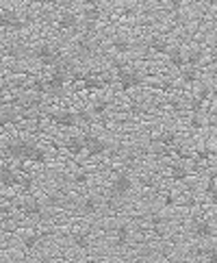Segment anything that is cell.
Here are the masks:
<instances>
[{"instance_id": "cell-6", "label": "cell", "mask_w": 217, "mask_h": 263, "mask_svg": "<svg viewBox=\"0 0 217 263\" xmlns=\"http://www.w3.org/2000/svg\"><path fill=\"white\" fill-rule=\"evenodd\" d=\"M117 78H120V85L122 89H135V87H139L143 83V78L139 72H135V70H122V72H117Z\"/></svg>"}, {"instance_id": "cell-23", "label": "cell", "mask_w": 217, "mask_h": 263, "mask_svg": "<svg viewBox=\"0 0 217 263\" xmlns=\"http://www.w3.org/2000/svg\"><path fill=\"white\" fill-rule=\"evenodd\" d=\"M83 85H85V89H102L104 87V80H100V78H96V76H92V74H87V78L83 80Z\"/></svg>"}, {"instance_id": "cell-25", "label": "cell", "mask_w": 217, "mask_h": 263, "mask_svg": "<svg viewBox=\"0 0 217 263\" xmlns=\"http://www.w3.org/2000/svg\"><path fill=\"white\" fill-rule=\"evenodd\" d=\"M100 9H98V7H87V11H85V20L87 22H98V20H100Z\"/></svg>"}, {"instance_id": "cell-30", "label": "cell", "mask_w": 217, "mask_h": 263, "mask_svg": "<svg viewBox=\"0 0 217 263\" xmlns=\"http://www.w3.org/2000/svg\"><path fill=\"white\" fill-rule=\"evenodd\" d=\"M185 176H187V170H185V168H180V166H174V168H171V178L183 180Z\"/></svg>"}, {"instance_id": "cell-4", "label": "cell", "mask_w": 217, "mask_h": 263, "mask_svg": "<svg viewBox=\"0 0 217 263\" xmlns=\"http://www.w3.org/2000/svg\"><path fill=\"white\" fill-rule=\"evenodd\" d=\"M0 26H3V29H9V31H22L24 22H22V17L17 15V11L5 9V11H0Z\"/></svg>"}, {"instance_id": "cell-26", "label": "cell", "mask_w": 217, "mask_h": 263, "mask_svg": "<svg viewBox=\"0 0 217 263\" xmlns=\"http://www.w3.org/2000/svg\"><path fill=\"white\" fill-rule=\"evenodd\" d=\"M22 244H24V248H26V250L37 248V246H39V235H26Z\"/></svg>"}, {"instance_id": "cell-2", "label": "cell", "mask_w": 217, "mask_h": 263, "mask_svg": "<svg viewBox=\"0 0 217 263\" xmlns=\"http://www.w3.org/2000/svg\"><path fill=\"white\" fill-rule=\"evenodd\" d=\"M31 54L35 59H37L39 63H44V66H54V63L59 61V54L54 52L48 44H37V46H33Z\"/></svg>"}, {"instance_id": "cell-3", "label": "cell", "mask_w": 217, "mask_h": 263, "mask_svg": "<svg viewBox=\"0 0 217 263\" xmlns=\"http://www.w3.org/2000/svg\"><path fill=\"white\" fill-rule=\"evenodd\" d=\"M133 189V178L131 174H126V172H120L115 178H113V183H111V194L117 196V198H124L126 194H128Z\"/></svg>"}, {"instance_id": "cell-11", "label": "cell", "mask_w": 217, "mask_h": 263, "mask_svg": "<svg viewBox=\"0 0 217 263\" xmlns=\"http://www.w3.org/2000/svg\"><path fill=\"white\" fill-rule=\"evenodd\" d=\"M167 59H169V63H171L174 68H185V66H187V52H185L183 48H180V46L169 48Z\"/></svg>"}, {"instance_id": "cell-19", "label": "cell", "mask_w": 217, "mask_h": 263, "mask_svg": "<svg viewBox=\"0 0 217 263\" xmlns=\"http://www.w3.org/2000/svg\"><path fill=\"white\" fill-rule=\"evenodd\" d=\"M200 63H202V50L193 48V50L187 52V66H189V68H198Z\"/></svg>"}, {"instance_id": "cell-16", "label": "cell", "mask_w": 217, "mask_h": 263, "mask_svg": "<svg viewBox=\"0 0 217 263\" xmlns=\"http://www.w3.org/2000/svg\"><path fill=\"white\" fill-rule=\"evenodd\" d=\"M15 120H17V111L13 107H5L3 111H0V129L7 126V124H11V122H15Z\"/></svg>"}, {"instance_id": "cell-21", "label": "cell", "mask_w": 217, "mask_h": 263, "mask_svg": "<svg viewBox=\"0 0 217 263\" xmlns=\"http://www.w3.org/2000/svg\"><path fill=\"white\" fill-rule=\"evenodd\" d=\"M159 141H161V146H176V141H178V135L174 133V131H165V133H161V137H159Z\"/></svg>"}, {"instance_id": "cell-13", "label": "cell", "mask_w": 217, "mask_h": 263, "mask_svg": "<svg viewBox=\"0 0 217 263\" xmlns=\"http://www.w3.org/2000/svg\"><path fill=\"white\" fill-rule=\"evenodd\" d=\"M17 183H20V176H17L11 168H0V185L15 187Z\"/></svg>"}, {"instance_id": "cell-10", "label": "cell", "mask_w": 217, "mask_h": 263, "mask_svg": "<svg viewBox=\"0 0 217 263\" xmlns=\"http://www.w3.org/2000/svg\"><path fill=\"white\" fill-rule=\"evenodd\" d=\"M52 122L57 124V126H63V129H74V126L78 124L76 113H72V111H59V113H54L52 115Z\"/></svg>"}, {"instance_id": "cell-43", "label": "cell", "mask_w": 217, "mask_h": 263, "mask_svg": "<svg viewBox=\"0 0 217 263\" xmlns=\"http://www.w3.org/2000/svg\"><path fill=\"white\" fill-rule=\"evenodd\" d=\"M33 3H37V5H46V3H50V0H33Z\"/></svg>"}, {"instance_id": "cell-44", "label": "cell", "mask_w": 217, "mask_h": 263, "mask_svg": "<svg viewBox=\"0 0 217 263\" xmlns=\"http://www.w3.org/2000/svg\"><path fill=\"white\" fill-rule=\"evenodd\" d=\"M5 109V100H3V96H0V111H3Z\"/></svg>"}, {"instance_id": "cell-14", "label": "cell", "mask_w": 217, "mask_h": 263, "mask_svg": "<svg viewBox=\"0 0 217 263\" xmlns=\"http://www.w3.org/2000/svg\"><path fill=\"white\" fill-rule=\"evenodd\" d=\"M148 46H150L152 52H157V54H167L169 52V44H167V39H163V37H152Z\"/></svg>"}, {"instance_id": "cell-12", "label": "cell", "mask_w": 217, "mask_h": 263, "mask_svg": "<svg viewBox=\"0 0 217 263\" xmlns=\"http://www.w3.org/2000/svg\"><path fill=\"white\" fill-rule=\"evenodd\" d=\"M59 29H61V31L78 29V17L72 13V11H63V13L59 15Z\"/></svg>"}, {"instance_id": "cell-37", "label": "cell", "mask_w": 217, "mask_h": 263, "mask_svg": "<svg viewBox=\"0 0 217 263\" xmlns=\"http://www.w3.org/2000/svg\"><path fill=\"white\" fill-rule=\"evenodd\" d=\"M83 3H85L87 7H98V5L102 3V0H83Z\"/></svg>"}, {"instance_id": "cell-7", "label": "cell", "mask_w": 217, "mask_h": 263, "mask_svg": "<svg viewBox=\"0 0 217 263\" xmlns=\"http://www.w3.org/2000/svg\"><path fill=\"white\" fill-rule=\"evenodd\" d=\"M83 141H85V150H87V155H89V157H100L102 152L108 148L104 139L96 137V135H92V133H89V135H85V137H83Z\"/></svg>"}, {"instance_id": "cell-29", "label": "cell", "mask_w": 217, "mask_h": 263, "mask_svg": "<svg viewBox=\"0 0 217 263\" xmlns=\"http://www.w3.org/2000/svg\"><path fill=\"white\" fill-rule=\"evenodd\" d=\"M31 161H33V163H46V150H41V148H35V152H33Z\"/></svg>"}, {"instance_id": "cell-42", "label": "cell", "mask_w": 217, "mask_h": 263, "mask_svg": "<svg viewBox=\"0 0 217 263\" xmlns=\"http://www.w3.org/2000/svg\"><path fill=\"white\" fill-rule=\"evenodd\" d=\"M211 200H213V205H217V189H215V192L211 194Z\"/></svg>"}, {"instance_id": "cell-20", "label": "cell", "mask_w": 217, "mask_h": 263, "mask_svg": "<svg viewBox=\"0 0 217 263\" xmlns=\"http://www.w3.org/2000/svg\"><path fill=\"white\" fill-rule=\"evenodd\" d=\"M113 50L117 52V54H126L131 50V42L126 39V37H115L113 39Z\"/></svg>"}, {"instance_id": "cell-5", "label": "cell", "mask_w": 217, "mask_h": 263, "mask_svg": "<svg viewBox=\"0 0 217 263\" xmlns=\"http://www.w3.org/2000/svg\"><path fill=\"white\" fill-rule=\"evenodd\" d=\"M66 83H68L66 70H63V68H54V70H52V74H50V78L46 80V89H48L50 94H57V96H59Z\"/></svg>"}, {"instance_id": "cell-31", "label": "cell", "mask_w": 217, "mask_h": 263, "mask_svg": "<svg viewBox=\"0 0 217 263\" xmlns=\"http://www.w3.org/2000/svg\"><path fill=\"white\" fill-rule=\"evenodd\" d=\"M189 124H191V129H202V126H204L202 115H200V113H193L191 120H189Z\"/></svg>"}, {"instance_id": "cell-27", "label": "cell", "mask_w": 217, "mask_h": 263, "mask_svg": "<svg viewBox=\"0 0 217 263\" xmlns=\"http://www.w3.org/2000/svg\"><path fill=\"white\" fill-rule=\"evenodd\" d=\"M106 109H108V103H106V100H96L94 107H92V113H94V115H102Z\"/></svg>"}, {"instance_id": "cell-46", "label": "cell", "mask_w": 217, "mask_h": 263, "mask_svg": "<svg viewBox=\"0 0 217 263\" xmlns=\"http://www.w3.org/2000/svg\"><path fill=\"white\" fill-rule=\"evenodd\" d=\"M157 3H161V0H157Z\"/></svg>"}, {"instance_id": "cell-15", "label": "cell", "mask_w": 217, "mask_h": 263, "mask_svg": "<svg viewBox=\"0 0 217 263\" xmlns=\"http://www.w3.org/2000/svg\"><path fill=\"white\" fill-rule=\"evenodd\" d=\"M66 148L70 155H80V152L85 150V141H83V137H70L66 141Z\"/></svg>"}, {"instance_id": "cell-45", "label": "cell", "mask_w": 217, "mask_h": 263, "mask_svg": "<svg viewBox=\"0 0 217 263\" xmlns=\"http://www.w3.org/2000/svg\"><path fill=\"white\" fill-rule=\"evenodd\" d=\"M0 263H5V261H3V259H0Z\"/></svg>"}, {"instance_id": "cell-40", "label": "cell", "mask_w": 217, "mask_h": 263, "mask_svg": "<svg viewBox=\"0 0 217 263\" xmlns=\"http://www.w3.org/2000/svg\"><path fill=\"white\" fill-rule=\"evenodd\" d=\"M165 203H167V205H174V196H171V194H169V196L165 198Z\"/></svg>"}, {"instance_id": "cell-22", "label": "cell", "mask_w": 217, "mask_h": 263, "mask_svg": "<svg viewBox=\"0 0 217 263\" xmlns=\"http://www.w3.org/2000/svg\"><path fill=\"white\" fill-rule=\"evenodd\" d=\"M180 76H183V80H185L187 85H191V83H196V80H198V68L185 66V68H183V74H180Z\"/></svg>"}, {"instance_id": "cell-1", "label": "cell", "mask_w": 217, "mask_h": 263, "mask_svg": "<svg viewBox=\"0 0 217 263\" xmlns=\"http://www.w3.org/2000/svg\"><path fill=\"white\" fill-rule=\"evenodd\" d=\"M35 144L31 141H26V139H15V141H9L7 144V157H11V159H17V161H31L33 157V152H35Z\"/></svg>"}, {"instance_id": "cell-28", "label": "cell", "mask_w": 217, "mask_h": 263, "mask_svg": "<svg viewBox=\"0 0 217 263\" xmlns=\"http://www.w3.org/2000/svg\"><path fill=\"white\" fill-rule=\"evenodd\" d=\"M98 209V200H96V198H87V200L83 203V211L85 213H94Z\"/></svg>"}, {"instance_id": "cell-38", "label": "cell", "mask_w": 217, "mask_h": 263, "mask_svg": "<svg viewBox=\"0 0 217 263\" xmlns=\"http://www.w3.org/2000/svg\"><path fill=\"white\" fill-rule=\"evenodd\" d=\"M74 180H76L78 185H83V183H87V174H78V176H76Z\"/></svg>"}, {"instance_id": "cell-35", "label": "cell", "mask_w": 217, "mask_h": 263, "mask_svg": "<svg viewBox=\"0 0 217 263\" xmlns=\"http://www.w3.org/2000/svg\"><path fill=\"white\" fill-rule=\"evenodd\" d=\"M72 78H74V80H85L87 78V74H85V72H72Z\"/></svg>"}, {"instance_id": "cell-24", "label": "cell", "mask_w": 217, "mask_h": 263, "mask_svg": "<svg viewBox=\"0 0 217 263\" xmlns=\"http://www.w3.org/2000/svg\"><path fill=\"white\" fill-rule=\"evenodd\" d=\"M198 255L204 257L209 263H217V248L215 246H209V248H200L198 250Z\"/></svg>"}, {"instance_id": "cell-33", "label": "cell", "mask_w": 217, "mask_h": 263, "mask_svg": "<svg viewBox=\"0 0 217 263\" xmlns=\"http://www.w3.org/2000/svg\"><path fill=\"white\" fill-rule=\"evenodd\" d=\"M74 244L78 248H87V244H89V239L85 237V235H74Z\"/></svg>"}, {"instance_id": "cell-36", "label": "cell", "mask_w": 217, "mask_h": 263, "mask_svg": "<svg viewBox=\"0 0 217 263\" xmlns=\"http://www.w3.org/2000/svg\"><path fill=\"white\" fill-rule=\"evenodd\" d=\"M20 185L22 187H31V178L29 176H20Z\"/></svg>"}, {"instance_id": "cell-32", "label": "cell", "mask_w": 217, "mask_h": 263, "mask_svg": "<svg viewBox=\"0 0 217 263\" xmlns=\"http://www.w3.org/2000/svg\"><path fill=\"white\" fill-rule=\"evenodd\" d=\"M209 98H211V87L202 85V87H200V92H198V100L204 103V100H209Z\"/></svg>"}, {"instance_id": "cell-9", "label": "cell", "mask_w": 217, "mask_h": 263, "mask_svg": "<svg viewBox=\"0 0 217 263\" xmlns=\"http://www.w3.org/2000/svg\"><path fill=\"white\" fill-rule=\"evenodd\" d=\"M76 54L83 59H92L96 54V42L92 37H80L76 42Z\"/></svg>"}, {"instance_id": "cell-17", "label": "cell", "mask_w": 217, "mask_h": 263, "mask_svg": "<svg viewBox=\"0 0 217 263\" xmlns=\"http://www.w3.org/2000/svg\"><path fill=\"white\" fill-rule=\"evenodd\" d=\"M24 213L29 215V217H39V215H44V205H41L39 200L26 203V205H24Z\"/></svg>"}, {"instance_id": "cell-8", "label": "cell", "mask_w": 217, "mask_h": 263, "mask_svg": "<svg viewBox=\"0 0 217 263\" xmlns=\"http://www.w3.org/2000/svg\"><path fill=\"white\" fill-rule=\"evenodd\" d=\"M191 233H193L196 239H211L213 235H215V226L209 220H198L191 226Z\"/></svg>"}, {"instance_id": "cell-41", "label": "cell", "mask_w": 217, "mask_h": 263, "mask_svg": "<svg viewBox=\"0 0 217 263\" xmlns=\"http://www.w3.org/2000/svg\"><path fill=\"white\" fill-rule=\"evenodd\" d=\"M204 3L209 5V7H217V0H204Z\"/></svg>"}, {"instance_id": "cell-39", "label": "cell", "mask_w": 217, "mask_h": 263, "mask_svg": "<svg viewBox=\"0 0 217 263\" xmlns=\"http://www.w3.org/2000/svg\"><path fill=\"white\" fill-rule=\"evenodd\" d=\"M211 98H217V85L211 87Z\"/></svg>"}, {"instance_id": "cell-34", "label": "cell", "mask_w": 217, "mask_h": 263, "mask_svg": "<svg viewBox=\"0 0 217 263\" xmlns=\"http://www.w3.org/2000/svg\"><path fill=\"white\" fill-rule=\"evenodd\" d=\"M33 89H35V92H39V94L48 92V89H46V83H44V80H35V83H33Z\"/></svg>"}, {"instance_id": "cell-18", "label": "cell", "mask_w": 217, "mask_h": 263, "mask_svg": "<svg viewBox=\"0 0 217 263\" xmlns=\"http://www.w3.org/2000/svg\"><path fill=\"white\" fill-rule=\"evenodd\" d=\"M131 239V231H128V226L122 224V226H117L115 229V244L117 246H126Z\"/></svg>"}]
</instances>
